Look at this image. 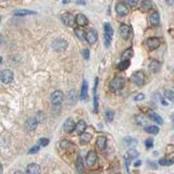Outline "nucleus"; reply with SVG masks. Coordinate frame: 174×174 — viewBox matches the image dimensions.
Listing matches in <instances>:
<instances>
[{
    "instance_id": "f257e3e1",
    "label": "nucleus",
    "mask_w": 174,
    "mask_h": 174,
    "mask_svg": "<svg viewBox=\"0 0 174 174\" xmlns=\"http://www.w3.org/2000/svg\"><path fill=\"white\" fill-rule=\"evenodd\" d=\"M103 34H105L103 35V39H105L106 46L109 47L113 37V28L111 27L109 23H105V25H103Z\"/></svg>"
},
{
    "instance_id": "f03ea898",
    "label": "nucleus",
    "mask_w": 174,
    "mask_h": 174,
    "mask_svg": "<svg viewBox=\"0 0 174 174\" xmlns=\"http://www.w3.org/2000/svg\"><path fill=\"white\" fill-rule=\"evenodd\" d=\"M52 48H53V50L57 51V52H64L68 48V41L62 38L56 39L52 43Z\"/></svg>"
},
{
    "instance_id": "7ed1b4c3",
    "label": "nucleus",
    "mask_w": 174,
    "mask_h": 174,
    "mask_svg": "<svg viewBox=\"0 0 174 174\" xmlns=\"http://www.w3.org/2000/svg\"><path fill=\"white\" fill-rule=\"evenodd\" d=\"M123 85H124V78L122 76H117V77H114L110 82L109 87H110V89L112 92H118V90L122 89Z\"/></svg>"
},
{
    "instance_id": "20e7f679",
    "label": "nucleus",
    "mask_w": 174,
    "mask_h": 174,
    "mask_svg": "<svg viewBox=\"0 0 174 174\" xmlns=\"http://www.w3.org/2000/svg\"><path fill=\"white\" fill-rule=\"evenodd\" d=\"M160 39L157 38V37H150V38H148L146 40V43H145V46H146V48L148 49L149 51H152V50H156L157 48H159L160 47Z\"/></svg>"
},
{
    "instance_id": "39448f33",
    "label": "nucleus",
    "mask_w": 174,
    "mask_h": 174,
    "mask_svg": "<svg viewBox=\"0 0 174 174\" xmlns=\"http://www.w3.org/2000/svg\"><path fill=\"white\" fill-rule=\"evenodd\" d=\"M62 101H63V93L61 90H55V92L51 94V102L55 107H59L62 105Z\"/></svg>"
},
{
    "instance_id": "423d86ee",
    "label": "nucleus",
    "mask_w": 174,
    "mask_h": 174,
    "mask_svg": "<svg viewBox=\"0 0 174 174\" xmlns=\"http://www.w3.org/2000/svg\"><path fill=\"white\" fill-rule=\"evenodd\" d=\"M130 80H132V82H133L135 85H137V86H142V85L145 83V74H144V72L137 71V72H135V73H133V75H132Z\"/></svg>"
},
{
    "instance_id": "0eeeda50",
    "label": "nucleus",
    "mask_w": 174,
    "mask_h": 174,
    "mask_svg": "<svg viewBox=\"0 0 174 174\" xmlns=\"http://www.w3.org/2000/svg\"><path fill=\"white\" fill-rule=\"evenodd\" d=\"M119 34L122 38L126 40V39H128L132 36V30H130V26L126 25V24H121L119 27Z\"/></svg>"
},
{
    "instance_id": "6e6552de",
    "label": "nucleus",
    "mask_w": 174,
    "mask_h": 174,
    "mask_svg": "<svg viewBox=\"0 0 174 174\" xmlns=\"http://www.w3.org/2000/svg\"><path fill=\"white\" fill-rule=\"evenodd\" d=\"M13 77H14L13 72L11 70L9 69L2 70V72H1V82L3 84H10L13 81Z\"/></svg>"
},
{
    "instance_id": "1a4fd4ad",
    "label": "nucleus",
    "mask_w": 174,
    "mask_h": 174,
    "mask_svg": "<svg viewBox=\"0 0 174 174\" xmlns=\"http://www.w3.org/2000/svg\"><path fill=\"white\" fill-rule=\"evenodd\" d=\"M98 83H99V78L96 77V80H95V86H94V111L96 113L98 112V106H99Z\"/></svg>"
},
{
    "instance_id": "9d476101",
    "label": "nucleus",
    "mask_w": 174,
    "mask_h": 174,
    "mask_svg": "<svg viewBox=\"0 0 174 174\" xmlns=\"http://www.w3.org/2000/svg\"><path fill=\"white\" fill-rule=\"evenodd\" d=\"M97 161H98V157H97L96 151H94V150L88 151V154H87V156H86L87 165H89V167H94V165L97 163Z\"/></svg>"
},
{
    "instance_id": "9b49d317",
    "label": "nucleus",
    "mask_w": 174,
    "mask_h": 174,
    "mask_svg": "<svg viewBox=\"0 0 174 174\" xmlns=\"http://www.w3.org/2000/svg\"><path fill=\"white\" fill-rule=\"evenodd\" d=\"M61 20H62V22H63L67 26H69V27L73 26L74 23H76L75 18H74L71 13H63L61 15Z\"/></svg>"
},
{
    "instance_id": "f8f14e48",
    "label": "nucleus",
    "mask_w": 174,
    "mask_h": 174,
    "mask_svg": "<svg viewBox=\"0 0 174 174\" xmlns=\"http://www.w3.org/2000/svg\"><path fill=\"white\" fill-rule=\"evenodd\" d=\"M38 120L36 119V117L35 118H28L27 120H26L25 122V127L27 130H30V132H33V130H35L37 128V126H38Z\"/></svg>"
},
{
    "instance_id": "ddd939ff",
    "label": "nucleus",
    "mask_w": 174,
    "mask_h": 174,
    "mask_svg": "<svg viewBox=\"0 0 174 174\" xmlns=\"http://www.w3.org/2000/svg\"><path fill=\"white\" fill-rule=\"evenodd\" d=\"M85 36H86V40L88 44H90V45H94L95 43L97 41V39H98V34H97V32L95 30H89L88 32L85 34Z\"/></svg>"
},
{
    "instance_id": "4468645a",
    "label": "nucleus",
    "mask_w": 174,
    "mask_h": 174,
    "mask_svg": "<svg viewBox=\"0 0 174 174\" xmlns=\"http://www.w3.org/2000/svg\"><path fill=\"white\" fill-rule=\"evenodd\" d=\"M115 11H117L118 15L120 16H125L128 13V8L125 3L123 2H118L115 6Z\"/></svg>"
},
{
    "instance_id": "2eb2a0df",
    "label": "nucleus",
    "mask_w": 174,
    "mask_h": 174,
    "mask_svg": "<svg viewBox=\"0 0 174 174\" xmlns=\"http://www.w3.org/2000/svg\"><path fill=\"white\" fill-rule=\"evenodd\" d=\"M75 122L73 121L72 119H67L65 122L63 124V130L67 132V133H72L73 130H75Z\"/></svg>"
},
{
    "instance_id": "dca6fc26",
    "label": "nucleus",
    "mask_w": 174,
    "mask_h": 174,
    "mask_svg": "<svg viewBox=\"0 0 174 174\" xmlns=\"http://www.w3.org/2000/svg\"><path fill=\"white\" fill-rule=\"evenodd\" d=\"M81 100H86L88 98V83L87 81H84L82 84V88H81Z\"/></svg>"
},
{
    "instance_id": "f3484780",
    "label": "nucleus",
    "mask_w": 174,
    "mask_h": 174,
    "mask_svg": "<svg viewBox=\"0 0 174 174\" xmlns=\"http://www.w3.org/2000/svg\"><path fill=\"white\" fill-rule=\"evenodd\" d=\"M75 21L78 26H86L87 24H88V19L82 13L77 14V15L75 16Z\"/></svg>"
},
{
    "instance_id": "a211bd4d",
    "label": "nucleus",
    "mask_w": 174,
    "mask_h": 174,
    "mask_svg": "<svg viewBox=\"0 0 174 174\" xmlns=\"http://www.w3.org/2000/svg\"><path fill=\"white\" fill-rule=\"evenodd\" d=\"M26 172L28 174H38L40 173V167L38 164H36V163H31V164L27 165Z\"/></svg>"
},
{
    "instance_id": "6ab92c4d",
    "label": "nucleus",
    "mask_w": 174,
    "mask_h": 174,
    "mask_svg": "<svg viewBox=\"0 0 174 174\" xmlns=\"http://www.w3.org/2000/svg\"><path fill=\"white\" fill-rule=\"evenodd\" d=\"M106 145H107V138L105 136H100V137L97 138L96 142V146L99 150H103L106 148Z\"/></svg>"
},
{
    "instance_id": "aec40b11",
    "label": "nucleus",
    "mask_w": 174,
    "mask_h": 174,
    "mask_svg": "<svg viewBox=\"0 0 174 174\" xmlns=\"http://www.w3.org/2000/svg\"><path fill=\"white\" fill-rule=\"evenodd\" d=\"M85 130H86V123H85V121H83V120H80V121L76 123V126H75V130L77 134H82L85 132Z\"/></svg>"
},
{
    "instance_id": "412c9836",
    "label": "nucleus",
    "mask_w": 174,
    "mask_h": 174,
    "mask_svg": "<svg viewBox=\"0 0 174 174\" xmlns=\"http://www.w3.org/2000/svg\"><path fill=\"white\" fill-rule=\"evenodd\" d=\"M150 24L152 26H157L159 25V23H160V15H159L158 12H154V13L150 15Z\"/></svg>"
},
{
    "instance_id": "4be33fe9",
    "label": "nucleus",
    "mask_w": 174,
    "mask_h": 174,
    "mask_svg": "<svg viewBox=\"0 0 174 174\" xmlns=\"http://www.w3.org/2000/svg\"><path fill=\"white\" fill-rule=\"evenodd\" d=\"M160 68H161L160 62L157 61V60H152L150 62V64H149V70L152 72H158L160 70Z\"/></svg>"
},
{
    "instance_id": "5701e85b",
    "label": "nucleus",
    "mask_w": 174,
    "mask_h": 174,
    "mask_svg": "<svg viewBox=\"0 0 174 174\" xmlns=\"http://www.w3.org/2000/svg\"><path fill=\"white\" fill-rule=\"evenodd\" d=\"M33 14H36V12L32 11V10H18V11L14 12V15H16V16L33 15Z\"/></svg>"
},
{
    "instance_id": "b1692460",
    "label": "nucleus",
    "mask_w": 174,
    "mask_h": 174,
    "mask_svg": "<svg viewBox=\"0 0 174 174\" xmlns=\"http://www.w3.org/2000/svg\"><path fill=\"white\" fill-rule=\"evenodd\" d=\"M135 121H136V123H137L138 125H140V126H145L147 123H148V120H147V118L144 117V115H142V114L136 115Z\"/></svg>"
},
{
    "instance_id": "393cba45",
    "label": "nucleus",
    "mask_w": 174,
    "mask_h": 174,
    "mask_svg": "<svg viewBox=\"0 0 174 174\" xmlns=\"http://www.w3.org/2000/svg\"><path fill=\"white\" fill-rule=\"evenodd\" d=\"M149 118H150L151 120L154 122H157L158 124H162L163 123V120H162V118L160 117V115L158 114V113H156V112H150L149 113Z\"/></svg>"
},
{
    "instance_id": "a878e982",
    "label": "nucleus",
    "mask_w": 174,
    "mask_h": 174,
    "mask_svg": "<svg viewBox=\"0 0 174 174\" xmlns=\"http://www.w3.org/2000/svg\"><path fill=\"white\" fill-rule=\"evenodd\" d=\"M80 139H81V143L82 144H87V143H89L90 140H92V134L89 133H82L80 136Z\"/></svg>"
},
{
    "instance_id": "bb28decb",
    "label": "nucleus",
    "mask_w": 174,
    "mask_h": 174,
    "mask_svg": "<svg viewBox=\"0 0 174 174\" xmlns=\"http://www.w3.org/2000/svg\"><path fill=\"white\" fill-rule=\"evenodd\" d=\"M145 132L149 134H154V135H157L159 133V127L156 125H149L145 127Z\"/></svg>"
},
{
    "instance_id": "cd10ccee",
    "label": "nucleus",
    "mask_w": 174,
    "mask_h": 174,
    "mask_svg": "<svg viewBox=\"0 0 174 174\" xmlns=\"http://www.w3.org/2000/svg\"><path fill=\"white\" fill-rule=\"evenodd\" d=\"M143 11H149V10L152 8V2L151 0H144L142 2V6H140Z\"/></svg>"
},
{
    "instance_id": "c85d7f7f",
    "label": "nucleus",
    "mask_w": 174,
    "mask_h": 174,
    "mask_svg": "<svg viewBox=\"0 0 174 174\" xmlns=\"http://www.w3.org/2000/svg\"><path fill=\"white\" fill-rule=\"evenodd\" d=\"M76 170H77L78 173H83L84 172V164H83V159L81 156H78L77 160H76Z\"/></svg>"
},
{
    "instance_id": "c756f323",
    "label": "nucleus",
    "mask_w": 174,
    "mask_h": 174,
    "mask_svg": "<svg viewBox=\"0 0 174 174\" xmlns=\"http://www.w3.org/2000/svg\"><path fill=\"white\" fill-rule=\"evenodd\" d=\"M130 60H122V61L118 64V69L121 70V71H124V70H126L130 67Z\"/></svg>"
},
{
    "instance_id": "7c9ffc66",
    "label": "nucleus",
    "mask_w": 174,
    "mask_h": 174,
    "mask_svg": "<svg viewBox=\"0 0 174 174\" xmlns=\"http://www.w3.org/2000/svg\"><path fill=\"white\" fill-rule=\"evenodd\" d=\"M132 57H133V49L128 48V49H126L123 52V55H122V60H130Z\"/></svg>"
},
{
    "instance_id": "2f4dec72",
    "label": "nucleus",
    "mask_w": 174,
    "mask_h": 174,
    "mask_svg": "<svg viewBox=\"0 0 174 174\" xmlns=\"http://www.w3.org/2000/svg\"><path fill=\"white\" fill-rule=\"evenodd\" d=\"M173 163H174V160H169V159H167V158H162L159 160V164L163 165V167H170V165H172Z\"/></svg>"
},
{
    "instance_id": "473e14b6",
    "label": "nucleus",
    "mask_w": 174,
    "mask_h": 174,
    "mask_svg": "<svg viewBox=\"0 0 174 174\" xmlns=\"http://www.w3.org/2000/svg\"><path fill=\"white\" fill-rule=\"evenodd\" d=\"M124 144H125V146H127V147H132V146H134V145L137 144V140H136L135 138L127 137V138H124Z\"/></svg>"
},
{
    "instance_id": "72a5a7b5",
    "label": "nucleus",
    "mask_w": 174,
    "mask_h": 174,
    "mask_svg": "<svg viewBox=\"0 0 174 174\" xmlns=\"http://www.w3.org/2000/svg\"><path fill=\"white\" fill-rule=\"evenodd\" d=\"M113 119H114V112L111 110H108L107 112H106V120H107L108 122H112Z\"/></svg>"
},
{
    "instance_id": "f704fd0d",
    "label": "nucleus",
    "mask_w": 174,
    "mask_h": 174,
    "mask_svg": "<svg viewBox=\"0 0 174 174\" xmlns=\"http://www.w3.org/2000/svg\"><path fill=\"white\" fill-rule=\"evenodd\" d=\"M74 32H75L76 36H77L80 39H86V36H84L85 34H84V32H83L82 30H78V28H75V31H74Z\"/></svg>"
},
{
    "instance_id": "c9c22d12",
    "label": "nucleus",
    "mask_w": 174,
    "mask_h": 174,
    "mask_svg": "<svg viewBox=\"0 0 174 174\" xmlns=\"http://www.w3.org/2000/svg\"><path fill=\"white\" fill-rule=\"evenodd\" d=\"M145 145H146V147L148 149L152 148V147H154V139H152V138H147L146 142H145Z\"/></svg>"
},
{
    "instance_id": "e433bc0d",
    "label": "nucleus",
    "mask_w": 174,
    "mask_h": 174,
    "mask_svg": "<svg viewBox=\"0 0 174 174\" xmlns=\"http://www.w3.org/2000/svg\"><path fill=\"white\" fill-rule=\"evenodd\" d=\"M165 97H167L169 100L174 101V92H172V90H167V92H165Z\"/></svg>"
},
{
    "instance_id": "4c0bfd02",
    "label": "nucleus",
    "mask_w": 174,
    "mask_h": 174,
    "mask_svg": "<svg viewBox=\"0 0 174 174\" xmlns=\"http://www.w3.org/2000/svg\"><path fill=\"white\" fill-rule=\"evenodd\" d=\"M128 156H130V159H133V158H136V157H138V152L136 150H134V149H130V151H128Z\"/></svg>"
},
{
    "instance_id": "58836bf2",
    "label": "nucleus",
    "mask_w": 174,
    "mask_h": 174,
    "mask_svg": "<svg viewBox=\"0 0 174 174\" xmlns=\"http://www.w3.org/2000/svg\"><path fill=\"white\" fill-rule=\"evenodd\" d=\"M48 144H49V139L48 138H40L39 139V145L40 146H48Z\"/></svg>"
},
{
    "instance_id": "ea45409f",
    "label": "nucleus",
    "mask_w": 174,
    "mask_h": 174,
    "mask_svg": "<svg viewBox=\"0 0 174 174\" xmlns=\"http://www.w3.org/2000/svg\"><path fill=\"white\" fill-rule=\"evenodd\" d=\"M124 159H125V164H126V170H127V172H130V162L132 159L130 158V156L128 155H126L125 157H124Z\"/></svg>"
},
{
    "instance_id": "a19ab883",
    "label": "nucleus",
    "mask_w": 174,
    "mask_h": 174,
    "mask_svg": "<svg viewBox=\"0 0 174 174\" xmlns=\"http://www.w3.org/2000/svg\"><path fill=\"white\" fill-rule=\"evenodd\" d=\"M38 151H39V145H36V146L32 147V148L30 149L28 154H36V152H38Z\"/></svg>"
},
{
    "instance_id": "79ce46f5",
    "label": "nucleus",
    "mask_w": 174,
    "mask_h": 174,
    "mask_svg": "<svg viewBox=\"0 0 174 174\" xmlns=\"http://www.w3.org/2000/svg\"><path fill=\"white\" fill-rule=\"evenodd\" d=\"M145 99V95L144 94H137L135 97H134V100L135 101H142Z\"/></svg>"
},
{
    "instance_id": "37998d69",
    "label": "nucleus",
    "mask_w": 174,
    "mask_h": 174,
    "mask_svg": "<svg viewBox=\"0 0 174 174\" xmlns=\"http://www.w3.org/2000/svg\"><path fill=\"white\" fill-rule=\"evenodd\" d=\"M83 57H84L85 60L89 59L90 55H89V50H88V49H84V50H83Z\"/></svg>"
},
{
    "instance_id": "c03bdc74",
    "label": "nucleus",
    "mask_w": 174,
    "mask_h": 174,
    "mask_svg": "<svg viewBox=\"0 0 174 174\" xmlns=\"http://www.w3.org/2000/svg\"><path fill=\"white\" fill-rule=\"evenodd\" d=\"M126 1H127V3L130 7H135V6H137L138 2H139V0H126Z\"/></svg>"
},
{
    "instance_id": "a18cd8bd",
    "label": "nucleus",
    "mask_w": 174,
    "mask_h": 174,
    "mask_svg": "<svg viewBox=\"0 0 174 174\" xmlns=\"http://www.w3.org/2000/svg\"><path fill=\"white\" fill-rule=\"evenodd\" d=\"M36 119L38 120V122H39V123H41V122L44 121V114H43V112H38V113H37V115H36Z\"/></svg>"
},
{
    "instance_id": "49530a36",
    "label": "nucleus",
    "mask_w": 174,
    "mask_h": 174,
    "mask_svg": "<svg viewBox=\"0 0 174 174\" xmlns=\"http://www.w3.org/2000/svg\"><path fill=\"white\" fill-rule=\"evenodd\" d=\"M140 164H142V161H140V160H137V161H136L135 163H134V165H135L136 168L140 167Z\"/></svg>"
},
{
    "instance_id": "de8ad7c7",
    "label": "nucleus",
    "mask_w": 174,
    "mask_h": 174,
    "mask_svg": "<svg viewBox=\"0 0 174 174\" xmlns=\"http://www.w3.org/2000/svg\"><path fill=\"white\" fill-rule=\"evenodd\" d=\"M165 2H167L169 6H172L174 3V0H165Z\"/></svg>"
},
{
    "instance_id": "09e8293b",
    "label": "nucleus",
    "mask_w": 174,
    "mask_h": 174,
    "mask_svg": "<svg viewBox=\"0 0 174 174\" xmlns=\"http://www.w3.org/2000/svg\"><path fill=\"white\" fill-rule=\"evenodd\" d=\"M148 164H150V165H151V168H154V169H157V167H156V163H154V162H150V161H149V162H148Z\"/></svg>"
},
{
    "instance_id": "8fccbe9b",
    "label": "nucleus",
    "mask_w": 174,
    "mask_h": 174,
    "mask_svg": "<svg viewBox=\"0 0 174 174\" xmlns=\"http://www.w3.org/2000/svg\"><path fill=\"white\" fill-rule=\"evenodd\" d=\"M61 1L64 3V5H68V3H70V1H71V0H61Z\"/></svg>"
},
{
    "instance_id": "3c124183",
    "label": "nucleus",
    "mask_w": 174,
    "mask_h": 174,
    "mask_svg": "<svg viewBox=\"0 0 174 174\" xmlns=\"http://www.w3.org/2000/svg\"><path fill=\"white\" fill-rule=\"evenodd\" d=\"M172 121H173V125H174V115L172 117Z\"/></svg>"
}]
</instances>
